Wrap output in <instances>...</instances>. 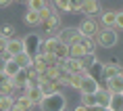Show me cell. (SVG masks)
<instances>
[{"mask_svg": "<svg viewBox=\"0 0 123 111\" xmlns=\"http://www.w3.org/2000/svg\"><path fill=\"white\" fill-rule=\"evenodd\" d=\"M42 111H63L67 107V98L65 94H61V92H50V94H44V98L40 101L38 105Z\"/></svg>", "mask_w": 123, "mask_h": 111, "instance_id": "1", "label": "cell"}, {"mask_svg": "<svg viewBox=\"0 0 123 111\" xmlns=\"http://www.w3.org/2000/svg\"><path fill=\"white\" fill-rule=\"evenodd\" d=\"M94 38H96V46H102V48H113V46L117 44L119 36H117V32L113 29V27H100Z\"/></svg>", "mask_w": 123, "mask_h": 111, "instance_id": "2", "label": "cell"}, {"mask_svg": "<svg viewBox=\"0 0 123 111\" xmlns=\"http://www.w3.org/2000/svg\"><path fill=\"white\" fill-rule=\"evenodd\" d=\"M56 40L61 42V44L71 46V44H75V42H79V40H81V34H79L77 27H63V29H61V34L56 36Z\"/></svg>", "mask_w": 123, "mask_h": 111, "instance_id": "3", "label": "cell"}, {"mask_svg": "<svg viewBox=\"0 0 123 111\" xmlns=\"http://www.w3.org/2000/svg\"><path fill=\"white\" fill-rule=\"evenodd\" d=\"M40 44H42V38H40L38 34H29V36L23 38V52H27V55L33 59V57L40 52Z\"/></svg>", "mask_w": 123, "mask_h": 111, "instance_id": "4", "label": "cell"}, {"mask_svg": "<svg viewBox=\"0 0 123 111\" xmlns=\"http://www.w3.org/2000/svg\"><path fill=\"white\" fill-rule=\"evenodd\" d=\"M77 29H79V34H81V38H94L100 27H98V23L92 19V17H86V19L77 25Z\"/></svg>", "mask_w": 123, "mask_h": 111, "instance_id": "5", "label": "cell"}, {"mask_svg": "<svg viewBox=\"0 0 123 111\" xmlns=\"http://www.w3.org/2000/svg\"><path fill=\"white\" fill-rule=\"evenodd\" d=\"M119 73H123V67L117 63V59L109 61V63H102V80L106 82V80L115 78V76H119Z\"/></svg>", "mask_w": 123, "mask_h": 111, "instance_id": "6", "label": "cell"}, {"mask_svg": "<svg viewBox=\"0 0 123 111\" xmlns=\"http://www.w3.org/2000/svg\"><path fill=\"white\" fill-rule=\"evenodd\" d=\"M98 88H102V86L98 84L96 80H92L90 76H88V73L84 71V78H81V84H79V88H77V90L81 92V94H94V92H96Z\"/></svg>", "mask_w": 123, "mask_h": 111, "instance_id": "7", "label": "cell"}, {"mask_svg": "<svg viewBox=\"0 0 123 111\" xmlns=\"http://www.w3.org/2000/svg\"><path fill=\"white\" fill-rule=\"evenodd\" d=\"M102 11L100 8V0H81V8H79V13H84L86 17H94Z\"/></svg>", "mask_w": 123, "mask_h": 111, "instance_id": "8", "label": "cell"}, {"mask_svg": "<svg viewBox=\"0 0 123 111\" xmlns=\"http://www.w3.org/2000/svg\"><path fill=\"white\" fill-rule=\"evenodd\" d=\"M27 80H29V71H27V69H19V71L11 78V82H13L15 90H21V92H23V90H25Z\"/></svg>", "mask_w": 123, "mask_h": 111, "instance_id": "9", "label": "cell"}, {"mask_svg": "<svg viewBox=\"0 0 123 111\" xmlns=\"http://www.w3.org/2000/svg\"><path fill=\"white\" fill-rule=\"evenodd\" d=\"M106 90H109L111 94H123V73L106 80Z\"/></svg>", "mask_w": 123, "mask_h": 111, "instance_id": "10", "label": "cell"}, {"mask_svg": "<svg viewBox=\"0 0 123 111\" xmlns=\"http://www.w3.org/2000/svg\"><path fill=\"white\" fill-rule=\"evenodd\" d=\"M86 73H88L92 80H96L100 86H104V80H102V61H96V63H92V65L86 69Z\"/></svg>", "mask_w": 123, "mask_h": 111, "instance_id": "11", "label": "cell"}, {"mask_svg": "<svg viewBox=\"0 0 123 111\" xmlns=\"http://www.w3.org/2000/svg\"><path fill=\"white\" fill-rule=\"evenodd\" d=\"M13 59V57H17L19 52H23V40H19V38H11V40H6V50H4Z\"/></svg>", "mask_w": 123, "mask_h": 111, "instance_id": "12", "label": "cell"}, {"mask_svg": "<svg viewBox=\"0 0 123 111\" xmlns=\"http://www.w3.org/2000/svg\"><path fill=\"white\" fill-rule=\"evenodd\" d=\"M63 67H65L69 73H84V61H81V59H73V57H69L67 61H63Z\"/></svg>", "mask_w": 123, "mask_h": 111, "instance_id": "13", "label": "cell"}, {"mask_svg": "<svg viewBox=\"0 0 123 111\" xmlns=\"http://www.w3.org/2000/svg\"><path fill=\"white\" fill-rule=\"evenodd\" d=\"M40 25L44 27V29H46V32H48V34H52V32H54V29H56L58 25H61V17H58V13H56V11H54V13H52L50 17H46V19L42 21Z\"/></svg>", "mask_w": 123, "mask_h": 111, "instance_id": "14", "label": "cell"}, {"mask_svg": "<svg viewBox=\"0 0 123 111\" xmlns=\"http://www.w3.org/2000/svg\"><path fill=\"white\" fill-rule=\"evenodd\" d=\"M111 97H113V94H111L109 90H106V88H98L96 92H94V98H96V107H109V103H111Z\"/></svg>", "mask_w": 123, "mask_h": 111, "instance_id": "15", "label": "cell"}, {"mask_svg": "<svg viewBox=\"0 0 123 111\" xmlns=\"http://www.w3.org/2000/svg\"><path fill=\"white\" fill-rule=\"evenodd\" d=\"M56 44H58L56 36H50V38L42 40V44H40V52H42V55H54V48H56Z\"/></svg>", "mask_w": 123, "mask_h": 111, "instance_id": "16", "label": "cell"}, {"mask_svg": "<svg viewBox=\"0 0 123 111\" xmlns=\"http://www.w3.org/2000/svg\"><path fill=\"white\" fill-rule=\"evenodd\" d=\"M25 97L31 101L33 107H38L40 101L44 98V92H42V88H40V86H33V88H27V90H25Z\"/></svg>", "mask_w": 123, "mask_h": 111, "instance_id": "17", "label": "cell"}, {"mask_svg": "<svg viewBox=\"0 0 123 111\" xmlns=\"http://www.w3.org/2000/svg\"><path fill=\"white\" fill-rule=\"evenodd\" d=\"M115 19H117V11H100V23H102V27H113L115 29Z\"/></svg>", "mask_w": 123, "mask_h": 111, "instance_id": "18", "label": "cell"}, {"mask_svg": "<svg viewBox=\"0 0 123 111\" xmlns=\"http://www.w3.org/2000/svg\"><path fill=\"white\" fill-rule=\"evenodd\" d=\"M19 69H21V67H19V65H17V63H15V61H13V59H11V57H6V59H4V65H2V71L6 73L8 78H13L15 73L19 71Z\"/></svg>", "mask_w": 123, "mask_h": 111, "instance_id": "19", "label": "cell"}, {"mask_svg": "<svg viewBox=\"0 0 123 111\" xmlns=\"http://www.w3.org/2000/svg\"><path fill=\"white\" fill-rule=\"evenodd\" d=\"M15 105L19 107L21 111H31L33 109V105H31V101L25 97V92H21L19 97H15Z\"/></svg>", "mask_w": 123, "mask_h": 111, "instance_id": "20", "label": "cell"}, {"mask_svg": "<svg viewBox=\"0 0 123 111\" xmlns=\"http://www.w3.org/2000/svg\"><path fill=\"white\" fill-rule=\"evenodd\" d=\"M13 61L21 67V69H27V67H31V57H29L27 52H19L17 57H13Z\"/></svg>", "mask_w": 123, "mask_h": 111, "instance_id": "21", "label": "cell"}, {"mask_svg": "<svg viewBox=\"0 0 123 111\" xmlns=\"http://www.w3.org/2000/svg\"><path fill=\"white\" fill-rule=\"evenodd\" d=\"M40 88H42V92H44V94H50V92H56L58 90V82L56 80H46V82H42V84H38Z\"/></svg>", "mask_w": 123, "mask_h": 111, "instance_id": "22", "label": "cell"}, {"mask_svg": "<svg viewBox=\"0 0 123 111\" xmlns=\"http://www.w3.org/2000/svg\"><path fill=\"white\" fill-rule=\"evenodd\" d=\"M69 57H73V59H84V57H86V50H84V46L79 44V42L71 44V46H69Z\"/></svg>", "mask_w": 123, "mask_h": 111, "instance_id": "23", "label": "cell"}, {"mask_svg": "<svg viewBox=\"0 0 123 111\" xmlns=\"http://www.w3.org/2000/svg\"><path fill=\"white\" fill-rule=\"evenodd\" d=\"M54 57H56L58 61H67V59H69V46L58 42L56 48H54Z\"/></svg>", "mask_w": 123, "mask_h": 111, "instance_id": "24", "label": "cell"}, {"mask_svg": "<svg viewBox=\"0 0 123 111\" xmlns=\"http://www.w3.org/2000/svg\"><path fill=\"white\" fill-rule=\"evenodd\" d=\"M23 21H25L27 25H31V27L40 25V15H38V11H27L25 17H23Z\"/></svg>", "mask_w": 123, "mask_h": 111, "instance_id": "25", "label": "cell"}, {"mask_svg": "<svg viewBox=\"0 0 123 111\" xmlns=\"http://www.w3.org/2000/svg\"><path fill=\"white\" fill-rule=\"evenodd\" d=\"M109 109L111 111H123V97L121 94H113V97H111Z\"/></svg>", "mask_w": 123, "mask_h": 111, "instance_id": "26", "label": "cell"}, {"mask_svg": "<svg viewBox=\"0 0 123 111\" xmlns=\"http://www.w3.org/2000/svg\"><path fill=\"white\" fill-rule=\"evenodd\" d=\"M79 44L84 46L86 55H92V52H96V42H94V38H81V40H79Z\"/></svg>", "mask_w": 123, "mask_h": 111, "instance_id": "27", "label": "cell"}, {"mask_svg": "<svg viewBox=\"0 0 123 111\" xmlns=\"http://www.w3.org/2000/svg\"><path fill=\"white\" fill-rule=\"evenodd\" d=\"M0 36L4 40H11V38H15V27L11 25V23H4V25L0 27Z\"/></svg>", "mask_w": 123, "mask_h": 111, "instance_id": "28", "label": "cell"}, {"mask_svg": "<svg viewBox=\"0 0 123 111\" xmlns=\"http://www.w3.org/2000/svg\"><path fill=\"white\" fill-rule=\"evenodd\" d=\"M81 78H84V73H71V76H69V84H67V86H71V88H79Z\"/></svg>", "mask_w": 123, "mask_h": 111, "instance_id": "29", "label": "cell"}, {"mask_svg": "<svg viewBox=\"0 0 123 111\" xmlns=\"http://www.w3.org/2000/svg\"><path fill=\"white\" fill-rule=\"evenodd\" d=\"M27 7L29 11H42L46 7V0H27Z\"/></svg>", "mask_w": 123, "mask_h": 111, "instance_id": "30", "label": "cell"}, {"mask_svg": "<svg viewBox=\"0 0 123 111\" xmlns=\"http://www.w3.org/2000/svg\"><path fill=\"white\" fill-rule=\"evenodd\" d=\"M81 105L84 107H96V98H94V94H81Z\"/></svg>", "mask_w": 123, "mask_h": 111, "instance_id": "31", "label": "cell"}, {"mask_svg": "<svg viewBox=\"0 0 123 111\" xmlns=\"http://www.w3.org/2000/svg\"><path fill=\"white\" fill-rule=\"evenodd\" d=\"M52 13H54V7H48V4H46V7L42 8V11H38V15H40V23H42V21H44L46 17H50Z\"/></svg>", "mask_w": 123, "mask_h": 111, "instance_id": "32", "label": "cell"}, {"mask_svg": "<svg viewBox=\"0 0 123 111\" xmlns=\"http://www.w3.org/2000/svg\"><path fill=\"white\" fill-rule=\"evenodd\" d=\"M79 8H81V0H69L67 13H79Z\"/></svg>", "mask_w": 123, "mask_h": 111, "instance_id": "33", "label": "cell"}, {"mask_svg": "<svg viewBox=\"0 0 123 111\" xmlns=\"http://www.w3.org/2000/svg\"><path fill=\"white\" fill-rule=\"evenodd\" d=\"M52 2H54L52 7L58 11H67V7H69V0H52Z\"/></svg>", "mask_w": 123, "mask_h": 111, "instance_id": "34", "label": "cell"}, {"mask_svg": "<svg viewBox=\"0 0 123 111\" xmlns=\"http://www.w3.org/2000/svg\"><path fill=\"white\" fill-rule=\"evenodd\" d=\"M44 61H46V65H58V59L54 55H44Z\"/></svg>", "mask_w": 123, "mask_h": 111, "instance_id": "35", "label": "cell"}, {"mask_svg": "<svg viewBox=\"0 0 123 111\" xmlns=\"http://www.w3.org/2000/svg\"><path fill=\"white\" fill-rule=\"evenodd\" d=\"M115 27H121L123 29V11L117 13V19H115Z\"/></svg>", "mask_w": 123, "mask_h": 111, "instance_id": "36", "label": "cell"}, {"mask_svg": "<svg viewBox=\"0 0 123 111\" xmlns=\"http://www.w3.org/2000/svg\"><path fill=\"white\" fill-rule=\"evenodd\" d=\"M4 50H6V40L0 36V52H4Z\"/></svg>", "mask_w": 123, "mask_h": 111, "instance_id": "37", "label": "cell"}, {"mask_svg": "<svg viewBox=\"0 0 123 111\" xmlns=\"http://www.w3.org/2000/svg\"><path fill=\"white\" fill-rule=\"evenodd\" d=\"M73 111H88V107H84V105H77V107H75Z\"/></svg>", "mask_w": 123, "mask_h": 111, "instance_id": "38", "label": "cell"}, {"mask_svg": "<svg viewBox=\"0 0 123 111\" xmlns=\"http://www.w3.org/2000/svg\"><path fill=\"white\" fill-rule=\"evenodd\" d=\"M11 2H13V0H0V7H8Z\"/></svg>", "mask_w": 123, "mask_h": 111, "instance_id": "39", "label": "cell"}, {"mask_svg": "<svg viewBox=\"0 0 123 111\" xmlns=\"http://www.w3.org/2000/svg\"><path fill=\"white\" fill-rule=\"evenodd\" d=\"M8 111H21V109H19V107H17V105H13V107H11V109H8Z\"/></svg>", "mask_w": 123, "mask_h": 111, "instance_id": "40", "label": "cell"}, {"mask_svg": "<svg viewBox=\"0 0 123 111\" xmlns=\"http://www.w3.org/2000/svg\"><path fill=\"white\" fill-rule=\"evenodd\" d=\"M98 111H111L109 107H98Z\"/></svg>", "mask_w": 123, "mask_h": 111, "instance_id": "41", "label": "cell"}, {"mask_svg": "<svg viewBox=\"0 0 123 111\" xmlns=\"http://www.w3.org/2000/svg\"><path fill=\"white\" fill-rule=\"evenodd\" d=\"M19 2H27V0H19Z\"/></svg>", "mask_w": 123, "mask_h": 111, "instance_id": "42", "label": "cell"}, {"mask_svg": "<svg viewBox=\"0 0 123 111\" xmlns=\"http://www.w3.org/2000/svg\"><path fill=\"white\" fill-rule=\"evenodd\" d=\"M121 97H123V94H121Z\"/></svg>", "mask_w": 123, "mask_h": 111, "instance_id": "43", "label": "cell"}, {"mask_svg": "<svg viewBox=\"0 0 123 111\" xmlns=\"http://www.w3.org/2000/svg\"><path fill=\"white\" fill-rule=\"evenodd\" d=\"M63 111H65V109H63Z\"/></svg>", "mask_w": 123, "mask_h": 111, "instance_id": "44", "label": "cell"}]
</instances>
